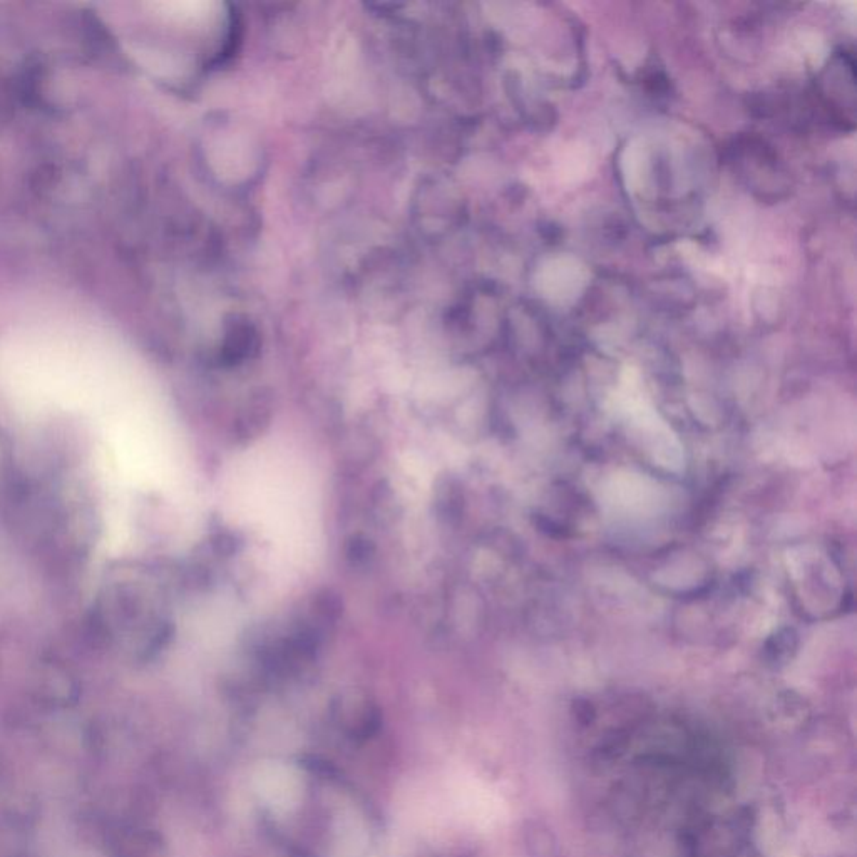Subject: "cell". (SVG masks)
<instances>
[{
  "mask_svg": "<svg viewBox=\"0 0 857 857\" xmlns=\"http://www.w3.org/2000/svg\"><path fill=\"white\" fill-rule=\"evenodd\" d=\"M340 725L352 739H369L380 727V712L369 700L355 698L338 708Z\"/></svg>",
  "mask_w": 857,
  "mask_h": 857,
  "instance_id": "obj_1",
  "label": "cell"
},
{
  "mask_svg": "<svg viewBox=\"0 0 857 857\" xmlns=\"http://www.w3.org/2000/svg\"><path fill=\"white\" fill-rule=\"evenodd\" d=\"M434 508L439 520L452 521L462 511V493L452 477H441L435 485Z\"/></svg>",
  "mask_w": 857,
  "mask_h": 857,
  "instance_id": "obj_2",
  "label": "cell"
},
{
  "mask_svg": "<svg viewBox=\"0 0 857 857\" xmlns=\"http://www.w3.org/2000/svg\"><path fill=\"white\" fill-rule=\"evenodd\" d=\"M270 409L267 406H255L243 410L236 417L235 425H233V437L236 442H249L255 439L257 435L265 431V427L270 424Z\"/></svg>",
  "mask_w": 857,
  "mask_h": 857,
  "instance_id": "obj_3",
  "label": "cell"
},
{
  "mask_svg": "<svg viewBox=\"0 0 857 857\" xmlns=\"http://www.w3.org/2000/svg\"><path fill=\"white\" fill-rule=\"evenodd\" d=\"M348 558L357 561V563H362V561H367V559L372 556V549H371V541L367 539H361V538H355L350 541L348 545L347 551Z\"/></svg>",
  "mask_w": 857,
  "mask_h": 857,
  "instance_id": "obj_4",
  "label": "cell"
},
{
  "mask_svg": "<svg viewBox=\"0 0 857 857\" xmlns=\"http://www.w3.org/2000/svg\"><path fill=\"white\" fill-rule=\"evenodd\" d=\"M213 547L218 555H232L236 549V539L230 533H218L213 539Z\"/></svg>",
  "mask_w": 857,
  "mask_h": 857,
  "instance_id": "obj_5",
  "label": "cell"
}]
</instances>
